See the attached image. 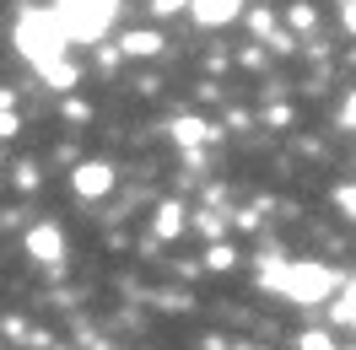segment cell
<instances>
[{
  "label": "cell",
  "mask_w": 356,
  "mask_h": 350,
  "mask_svg": "<svg viewBox=\"0 0 356 350\" xmlns=\"http://www.w3.org/2000/svg\"><path fill=\"white\" fill-rule=\"evenodd\" d=\"M65 44H70V38H65V27H60V17L44 11V6L27 11L22 22H17V49L27 54V65L38 70L49 87H60V92L76 87V65L65 60Z\"/></svg>",
  "instance_id": "obj_1"
},
{
  "label": "cell",
  "mask_w": 356,
  "mask_h": 350,
  "mask_svg": "<svg viewBox=\"0 0 356 350\" xmlns=\"http://www.w3.org/2000/svg\"><path fill=\"white\" fill-rule=\"evenodd\" d=\"M49 11L60 17L65 38H76V44H97V38L113 27V17H119V0H54Z\"/></svg>",
  "instance_id": "obj_2"
},
{
  "label": "cell",
  "mask_w": 356,
  "mask_h": 350,
  "mask_svg": "<svg viewBox=\"0 0 356 350\" xmlns=\"http://www.w3.org/2000/svg\"><path fill=\"white\" fill-rule=\"evenodd\" d=\"M281 297H291V302H302V307H313V302H324L334 285V269L330 264H313V259H302V264H286V269H275V275H265Z\"/></svg>",
  "instance_id": "obj_3"
},
{
  "label": "cell",
  "mask_w": 356,
  "mask_h": 350,
  "mask_svg": "<svg viewBox=\"0 0 356 350\" xmlns=\"http://www.w3.org/2000/svg\"><path fill=\"white\" fill-rule=\"evenodd\" d=\"M27 253H33L38 264H60V259H65V232H60L54 221L33 226V232H27Z\"/></svg>",
  "instance_id": "obj_4"
},
{
  "label": "cell",
  "mask_w": 356,
  "mask_h": 350,
  "mask_svg": "<svg viewBox=\"0 0 356 350\" xmlns=\"http://www.w3.org/2000/svg\"><path fill=\"white\" fill-rule=\"evenodd\" d=\"M70 189H76L81 199L108 194V189H113V167H108V162H81V167H76V178H70Z\"/></svg>",
  "instance_id": "obj_5"
},
{
  "label": "cell",
  "mask_w": 356,
  "mask_h": 350,
  "mask_svg": "<svg viewBox=\"0 0 356 350\" xmlns=\"http://www.w3.org/2000/svg\"><path fill=\"white\" fill-rule=\"evenodd\" d=\"M238 6H243V0H189V11H195V22H200V27L232 22V17H238Z\"/></svg>",
  "instance_id": "obj_6"
},
{
  "label": "cell",
  "mask_w": 356,
  "mask_h": 350,
  "mask_svg": "<svg viewBox=\"0 0 356 350\" xmlns=\"http://www.w3.org/2000/svg\"><path fill=\"white\" fill-rule=\"evenodd\" d=\"M124 54H130V60H146V54H156V49H162V38H156V33H124Z\"/></svg>",
  "instance_id": "obj_7"
},
{
  "label": "cell",
  "mask_w": 356,
  "mask_h": 350,
  "mask_svg": "<svg viewBox=\"0 0 356 350\" xmlns=\"http://www.w3.org/2000/svg\"><path fill=\"white\" fill-rule=\"evenodd\" d=\"M178 232H184V210H178V205H162V210H156V238H178Z\"/></svg>",
  "instance_id": "obj_8"
},
{
  "label": "cell",
  "mask_w": 356,
  "mask_h": 350,
  "mask_svg": "<svg viewBox=\"0 0 356 350\" xmlns=\"http://www.w3.org/2000/svg\"><path fill=\"white\" fill-rule=\"evenodd\" d=\"M334 318H340V324H356V281L346 285V297H340V307H334Z\"/></svg>",
  "instance_id": "obj_9"
},
{
  "label": "cell",
  "mask_w": 356,
  "mask_h": 350,
  "mask_svg": "<svg viewBox=\"0 0 356 350\" xmlns=\"http://www.w3.org/2000/svg\"><path fill=\"white\" fill-rule=\"evenodd\" d=\"M297 345H302V350H340V345H334V340H330V334H302Z\"/></svg>",
  "instance_id": "obj_10"
},
{
  "label": "cell",
  "mask_w": 356,
  "mask_h": 350,
  "mask_svg": "<svg viewBox=\"0 0 356 350\" xmlns=\"http://www.w3.org/2000/svg\"><path fill=\"white\" fill-rule=\"evenodd\" d=\"M334 205H340V210H346V216H356V183H346V189H340V194H334Z\"/></svg>",
  "instance_id": "obj_11"
},
{
  "label": "cell",
  "mask_w": 356,
  "mask_h": 350,
  "mask_svg": "<svg viewBox=\"0 0 356 350\" xmlns=\"http://www.w3.org/2000/svg\"><path fill=\"white\" fill-rule=\"evenodd\" d=\"M238 264V253H227V248H211V269H232Z\"/></svg>",
  "instance_id": "obj_12"
},
{
  "label": "cell",
  "mask_w": 356,
  "mask_h": 350,
  "mask_svg": "<svg viewBox=\"0 0 356 350\" xmlns=\"http://www.w3.org/2000/svg\"><path fill=\"white\" fill-rule=\"evenodd\" d=\"M184 6H189V0H152L156 17H173V11H184Z\"/></svg>",
  "instance_id": "obj_13"
},
{
  "label": "cell",
  "mask_w": 356,
  "mask_h": 350,
  "mask_svg": "<svg viewBox=\"0 0 356 350\" xmlns=\"http://www.w3.org/2000/svg\"><path fill=\"white\" fill-rule=\"evenodd\" d=\"M340 124H346V130H356V92L346 97V108H340Z\"/></svg>",
  "instance_id": "obj_14"
},
{
  "label": "cell",
  "mask_w": 356,
  "mask_h": 350,
  "mask_svg": "<svg viewBox=\"0 0 356 350\" xmlns=\"http://www.w3.org/2000/svg\"><path fill=\"white\" fill-rule=\"evenodd\" d=\"M178 135H184V140H200V135H205V124H195V119H184V124H178Z\"/></svg>",
  "instance_id": "obj_15"
},
{
  "label": "cell",
  "mask_w": 356,
  "mask_h": 350,
  "mask_svg": "<svg viewBox=\"0 0 356 350\" xmlns=\"http://www.w3.org/2000/svg\"><path fill=\"white\" fill-rule=\"evenodd\" d=\"M6 135H17V119H11V113H0V140H6Z\"/></svg>",
  "instance_id": "obj_16"
},
{
  "label": "cell",
  "mask_w": 356,
  "mask_h": 350,
  "mask_svg": "<svg viewBox=\"0 0 356 350\" xmlns=\"http://www.w3.org/2000/svg\"><path fill=\"white\" fill-rule=\"evenodd\" d=\"M340 17H346V27L356 33V0H346V11H340Z\"/></svg>",
  "instance_id": "obj_17"
},
{
  "label": "cell",
  "mask_w": 356,
  "mask_h": 350,
  "mask_svg": "<svg viewBox=\"0 0 356 350\" xmlns=\"http://www.w3.org/2000/svg\"><path fill=\"white\" fill-rule=\"evenodd\" d=\"M248 350H259V345H248Z\"/></svg>",
  "instance_id": "obj_18"
}]
</instances>
